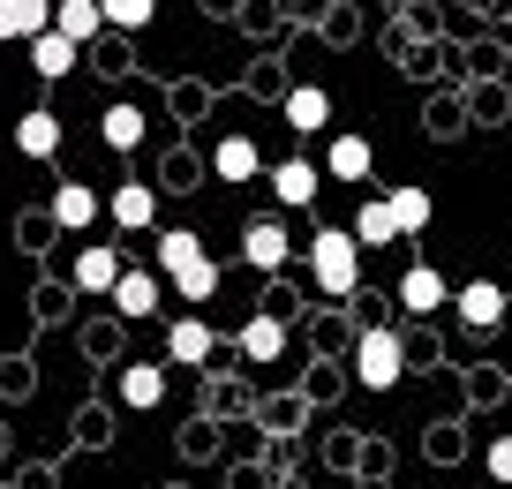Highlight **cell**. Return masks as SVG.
<instances>
[{
  "mask_svg": "<svg viewBox=\"0 0 512 489\" xmlns=\"http://www.w3.org/2000/svg\"><path fill=\"white\" fill-rule=\"evenodd\" d=\"M309 279H317L324 301L362 294V241H354V226H324V234L309 241Z\"/></svg>",
  "mask_w": 512,
  "mask_h": 489,
  "instance_id": "6da1fadb",
  "label": "cell"
},
{
  "mask_svg": "<svg viewBox=\"0 0 512 489\" xmlns=\"http://www.w3.org/2000/svg\"><path fill=\"white\" fill-rule=\"evenodd\" d=\"M400 377H407V339L369 324V332L354 339V384H362V392H392Z\"/></svg>",
  "mask_w": 512,
  "mask_h": 489,
  "instance_id": "7a4b0ae2",
  "label": "cell"
},
{
  "mask_svg": "<svg viewBox=\"0 0 512 489\" xmlns=\"http://www.w3.org/2000/svg\"><path fill=\"white\" fill-rule=\"evenodd\" d=\"M452 316H460L467 332H497V324H505V286L497 279H467L460 294H452Z\"/></svg>",
  "mask_w": 512,
  "mask_h": 489,
  "instance_id": "3957f363",
  "label": "cell"
},
{
  "mask_svg": "<svg viewBox=\"0 0 512 489\" xmlns=\"http://www.w3.org/2000/svg\"><path fill=\"white\" fill-rule=\"evenodd\" d=\"M53 8H61V0H0V46H31V38H46Z\"/></svg>",
  "mask_w": 512,
  "mask_h": 489,
  "instance_id": "277c9868",
  "label": "cell"
},
{
  "mask_svg": "<svg viewBox=\"0 0 512 489\" xmlns=\"http://www.w3.org/2000/svg\"><path fill=\"white\" fill-rule=\"evenodd\" d=\"M211 347H219V339H211V324H204V316H174V324H166V362H174V369L211 362Z\"/></svg>",
  "mask_w": 512,
  "mask_h": 489,
  "instance_id": "5b68a950",
  "label": "cell"
},
{
  "mask_svg": "<svg viewBox=\"0 0 512 489\" xmlns=\"http://www.w3.org/2000/svg\"><path fill=\"white\" fill-rule=\"evenodd\" d=\"M241 256H249L256 271H279L294 256V241H287V226H279V219H249V226H241Z\"/></svg>",
  "mask_w": 512,
  "mask_h": 489,
  "instance_id": "8992f818",
  "label": "cell"
},
{
  "mask_svg": "<svg viewBox=\"0 0 512 489\" xmlns=\"http://www.w3.org/2000/svg\"><path fill=\"white\" fill-rule=\"evenodd\" d=\"M113 392H121V407L151 414V407H166V369H159V362H128V369H121V384H113Z\"/></svg>",
  "mask_w": 512,
  "mask_h": 489,
  "instance_id": "52a82bcc",
  "label": "cell"
},
{
  "mask_svg": "<svg viewBox=\"0 0 512 489\" xmlns=\"http://www.w3.org/2000/svg\"><path fill=\"white\" fill-rule=\"evenodd\" d=\"M400 309H407V316H437V309H445V271H437V264H407Z\"/></svg>",
  "mask_w": 512,
  "mask_h": 489,
  "instance_id": "ba28073f",
  "label": "cell"
},
{
  "mask_svg": "<svg viewBox=\"0 0 512 489\" xmlns=\"http://www.w3.org/2000/svg\"><path fill=\"white\" fill-rule=\"evenodd\" d=\"M317 166H309V158H279V166H272V196H279V204H287V211H302V204H317Z\"/></svg>",
  "mask_w": 512,
  "mask_h": 489,
  "instance_id": "9c48e42d",
  "label": "cell"
},
{
  "mask_svg": "<svg viewBox=\"0 0 512 489\" xmlns=\"http://www.w3.org/2000/svg\"><path fill=\"white\" fill-rule=\"evenodd\" d=\"M211 174L241 189V181H256V174H264V151H256L249 136H219V151H211Z\"/></svg>",
  "mask_w": 512,
  "mask_h": 489,
  "instance_id": "30bf717a",
  "label": "cell"
},
{
  "mask_svg": "<svg viewBox=\"0 0 512 489\" xmlns=\"http://www.w3.org/2000/svg\"><path fill=\"white\" fill-rule=\"evenodd\" d=\"M279 113H287V128H294V136H317V128L332 121V98H324V83H294Z\"/></svg>",
  "mask_w": 512,
  "mask_h": 489,
  "instance_id": "8fae6325",
  "label": "cell"
},
{
  "mask_svg": "<svg viewBox=\"0 0 512 489\" xmlns=\"http://www.w3.org/2000/svg\"><path fill=\"white\" fill-rule=\"evenodd\" d=\"M369 166H377L369 136H332V143H324V174H332V181H369Z\"/></svg>",
  "mask_w": 512,
  "mask_h": 489,
  "instance_id": "7c38bea8",
  "label": "cell"
},
{
  "mask_svg": "<svg viewBox=\"0 0 512 489\" xmlns=\"http://www.w3.org/2000/svg\"><path fill=\"white\" fill-rule=\"evenodd\" d=\"M91 219H98V189H83V181H61V189H53V226L83 234Z\"/></svg>",
  "mask_w": 512,
  "mask_h": 489,
  "instance_id": "4fadbf2b",
  "label": "cell"
},
{
  "mask_svg": "<svg viewBox=\"0 0 512 489\" xmlns=\"http://www.w3.org/2000/svg\"><path fill=\"white\" fill-rule=\"evenodd\" d=\"M16 151H23V158H53V151H61V121H53L46 106H31V113L16 121Z\"/></svg>",
  "mask_w": 512,
  "mask_h": 489,
  "instance_id": "5bb4252c",
  "label": "cell"
},
{
  "mask_svg": "<svg viewBox=\"0 0 512 489\" xmlns=\"http://www.w3.org/2000/svg\"><path fill=\"white\" fill-rule=\"evenodd\" d=\"M121 256H113V249H83L76 256V294H113V286H121Z\"/></svg>",
  "mask_w": 512,
  "mask_h": 489,
  "instance_id": "9a60e30c",
  "label": "cell"
},
{
  "mask_svg": "<svg viewBox=\"0 0 512 489\" xmlns=\"http://www.w3.org/2000/svg\"><path fill=\"white\" fill-rule=\"evenodd\" d=\"M53 31L76 38V46H91V38L106 31V8H98V0H61V8H53Z\"/></svg>",
  "mask_w": 512,
  "mask_h": 489,
  "instance_id": "2e32d148",
  "label": "cell"
},
{
  "mask_svg": "<svg viewBox=\"0 0 512 489\" xmlns=\"http://www.w3.org/2000/svg\"><path fill=\"white\" fill-rule=\"evenodd\" d=\"M106 211H113V226H128V234H136V226H151V219H159V196H151L144 181H121Z\"/></svg>",
  "mask_w": 512,
  "mask_h": 489,
  "instance_id": "e0dca14e",
  "label": "cell"
},
{
  "mask_svg": "<svg viewBox=\"0 0 512 489\" xmlns=\"http://www.w3.org/2000/svg\"><path fill=\"white\" fill-rule=\"evenodd\" d=\"M241 354H249V362H279V354H287V324H279V316H249V324H241Z\"/></svg>",
  "mask_w": 512,
  "mask_h": 489,
  "instance_id": "ac0fdd59",
  "label": "cell"
},
{
  "mask_svg": "<svg viewBox=\"0 0 512 489\" xmlns=\"http://www.w3.org/2000/svg\"><path fill=\"white\" fill-rule=\"evenodd\" d=\"M76 38H61V31H46V38H31V68H38V76H46V83H61L68 76V68H76Z\"/></svg>",
  "mask_w": 512,
  "mask_h": 489,
  "instance_id": "d6986e66",
  "label": "cell"
},
{
  "mask_svg": "<svg viewBox=\"0 0 512 489\" xmlns=\"http://www.w3.org/2000/svg\"><path fill=\"white\" fill-rule=\"evenodd\" d=\"M354 241H362V249H384V241H400V219H392V204H384V196H369V204L354 211Z\"/></svg>",
  "mask_w": 512,
  "mask_h": 489,
  "instance_id": "ffe728a7",
  "label": "cell"
},
{
  "mask_svg": "<svg viewBox=\"0 0 512 489\" xmlns=\"http://www.w3.org/2000/svg\"><path fill=\"white\" fill-rule=\"evenodd\" d=\"M113 309H121V316H151V309H159V279H151V271H121Z\"/></svg>",
  "mask_w": 512,
  "mask_h": 489,
  "instance_id": "44dd1931",
  "label": "cell"
},
{
  "mask_svg": "<svg viewBox=\"0 0 512 489\" xmlns=\"http://www.w3.org/2000/svg\"><path fill=\"white\" fill-rule=\"evenodd\" d=\"M196 256H204V241H196L189 226H174V234H159V271H166V279H181V271H189Z\"/></svg>",
  "mask_w": 512,
  "mask_h": 489,
  "instance_id": "7402d4cb",
  "label": "cell"
},
{
  "mask_svg": "<svg viewBox=\"0 0 512 489\" xmlns=\"http://www.w3.org/2000/svg\"><path fill=\"white\" fill-rule=\"evenodd\" d=\"M384 204H392V219H400V234H422V226H430V189H392L384 196Z\"/></svg>",
  "mask_w": 512,
  "mask_h": 489,
  "instance_id": "603a6c76",
  "label": "cell"
},
{
  "mask_svg": "<svg viewBox=\"0 0 512 489\" xmlns=\"http://www.w3.org/2000/svg\"><path fill=\"white\" fill-rule=\"evenodd\" d=\"M98 128H106L113 151H136V143H144V113H136V106H106V121H98Z\"/></svg>",
  "mask_w": 512,
  "mask_h": 489,
  "instance_id": "cb8c5ba5",
  "label": "cell"
},
{
  "mask_svg": "<svg viewBox=\"0 0 512 489\" xmlns=\"http://www.w3.org/2000/svg\"><path fill=\"white\" fill-rule=\"evenodd\" d=\"M98 8H106V31H144L159 16V0H98Z\"/></svg>",
  "mask_w": 512,
  "mask_h": 489,
  "instance_id": "d4e9b609",
  "label": "cell"
},
{
  "mask_svg": "<svg viewBox=\"0 0 512 489\" xmlns=\"http://www.w3.org/2000/svg\"><path fill=\"white\" fill-rule=\"evenodd\" d=\"M174 286H181V294H189V301H196V309H204V301H211V294H219V264H211V256H196V264H189V271H181V279H174Z\"/></svg>",
  "mask_w": 512,
  "mask_h": 489,
  "instance_id": "484cf974",
  "label": "cell"
},
{
  "mask_svg": "<svg viewBox=\"0 0 512 489\" xmlns=\"http://www.w3.org/2000/svg\"><path fill=\"white\" fill-rule=\"evenodd\" d=\"M490 482H505V489H512V437H497V444H490Z\"/></svg>",
  "mask_w": 512,
  "mask_h": 489,
  "instance_id": "4316f807",
  "label": "cell"
},
{
  "mask_svg": "<svg viewBox=\"0 0 512 489\" xmlns=\"http://www.w3.org/2000/svg\"><path fill=\"white\" fill-rule=\"evenodd\" d=\"M249 8H256V0H249Z\"/></svg>",
  "mask_w": 512,
  "mask_h": 489,
  "instance_id": "83f0119b",
  "label": "cell"
}]
</instances>
